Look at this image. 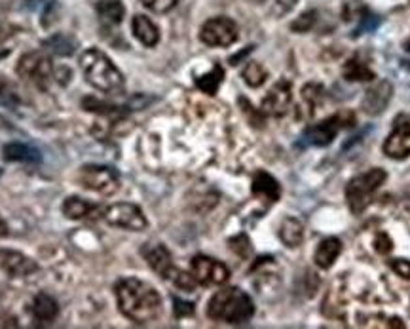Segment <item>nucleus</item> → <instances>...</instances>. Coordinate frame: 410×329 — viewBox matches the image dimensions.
<instances>
[{
    "label": "nucleus",
    "mask_w": 410,
    "mask_h": 329,
    "mask_svg": "<svg viewBox=\"0 0 410 329\" xmlns=\"http://www.w3.org/2000/svg\"><path fill=\"white\" fill-rule=\"evenodd\" d=\"M173 312H175V316L177 318H188V316H192L194 312H196V308H194V305L192 303H186V301H183V299H177L175 297L173 299Z\"/></svg>",
    "instance_id": "obj_36"
},
{
    "label": "nucleus",
    "mask_w": 410,
    "mask_h": 329,
    "mask_svg": "<svg viewBox=\"0 0 410 329\" xmlns=\"http://www.w3.org/2000/svg\"><path fill=\"white\" fill-rule=\"evenodd\" d=\"M254 2H266V0H254Z\"/></svg>",
    "instance_id": "obj_45"
},
{
    "label": "nucleus",
    "mask_w": 410,
    "mask_h": 329,
    "mask_svg": "<svg viewBox=\"0 0 410 329\" xmlns=\"http://www.w3.org/2000/svg\"><path fill=\"white\" fill-rule=\"evenodd\" d=\"M378 25H380V18H376V16H365L361 25H359L357 31H355V36L363 35V33H372Z\"/></svg>",
    "instance_id": "obj_37"
},
{
    "label": "nucleus",
    "mask_w": 410,
    "mask_h": 329,
    "mask_svg": "<svg viewBox=\"0 0 410 329\" xmlns=\"http://www.w3.org/2000/svg\"><path fill=\"white\" fill-rule=\"evenodd\" d=\"M63 215L69 219H97L104 212L95 204H90L87 200H82L80 197H69L63 202Z\"/></svg>",
    "instance_id": "obj_17"
},
{
    "label": "nucleus",
    "mask_w": 410,
    "mask_h": 329,
    "mask_svg": "<svg viewBox=\"0 0 410 329\" xmlns=\"http://www.w3.org/2000/svg\"><path fill=\"white\" fill-rule=\"evenodd\" d=\"M82 107L84 110H90V113H97V115L103 116H114V118H120L126 110L124 107H116V105L110 103H103V101H99L95 98H86L82 101Z\"/></svg>",
    "instance_id": "obj_28"
},
{
    "label": "nucleus",
    "mask_w": 410,
    "mask_h": 329,
    "mask_svg": "<svg viewBox=\"0 0 410 329\" xmlns=\"http://www.w3.org/2000/svg\"><path fill=\"white\" fill-rule=\"evenodd\" d=\"M12 35H14L12 27H8V25H0V42L6 41V38H10Z\"/></svg>",
    "instance_id": "obj_40"
},
{
    "label": "nucleus",
    "mask_w": 410,
    "mask_h": 329,
    "mask_svg": "<svg viewBox=\"0 0 410 329\" xmlns=\"http://www.w3.org/2000/svg\"><path fill=\"white\" fill-rule=\"evenodd\" d=\"M355 122V116L352 113H340L327 118V120L319 122L315 126H310L306 132L302 133V145L306 147H327L335 141L336 133L342 127H352Z\"/></svg>",
    "instance_id": "obj_6"
},
{
    "label": "nucleus",
    "mask_w": 410,
    "mask_h": 329,
    "mask_svg": "<svg viewBox=\"0 0 410 329\" xmlns=\"http://www.w3.org/2000/svg\"><path fill=\"white\" fill-rule=\"evenodd\" d=\"M114 291L118 308L133 323L154 322L162 314V297L158 289L139 278H122Z\"/></svg>",
    "instance_id": "obj_1"
},
{
    "label": "nucleus",
    "mask_w": 410,
    "mask_h": 329,
    "mask_svg": "<svg viewBox=\"0 0 410 329\" xmlns=\"http://www.w3.org/2000/svg\"><path fill=\"white\" fill-rule=\"evenodd\" d=\"M279 240L287 248H298L304 242V225L296 217H285L279 225Z\"/></svg>",
    "instance_id": "obj_22"
},
{
    "label": "nucleus",
    "mask_w": 410,
    "mask_h": 329,
    "mask_svg": "<svg viewBox=\"0 0 410 329\" xmlns=\"http://www.w3.org/2000/svg\"><path fill=\"white\" fill-rule=\"evenodd\" d=\"M242 78L249 88H260L266 82V78H268V70L260 63H257V61H249L245 65V69H243Z\"/></svg>",
    "instance_id": "obj_27"
},
{
    "label": "nucleus",
    "mask_w": 410,
    "mask_h": 329,
    "mask_svg": "<svg viewBox=\"0 0 410 329\" xmlns=\"http://www.w3.org/2000/svg\"><path fill=\"white\" fill-rule=\"evenodd\" d=\"M16 73H18L19 78L33 82V84L41 88V90H46L53 76L52 58H50L46 52H42V50L25 53V56L19 58Z\"/></svg>",
    "instance_id": "obj_5"
},
{
    "label": "nucleus",
    "mask_w": 410,
    "mask_h": 329,
    "mask_svg": "<svg viewBox=\"0 0 410 329\" xmlns=\"http://www.w3.org/2000/svg\"><path fill=\"white\" fill-rule=\"evenodd\" d=\"M131 31L135 38L146 48H154L160 42V31L154 25L152 19H149L146 16H141L137 14L131 21Z\"/></svg>",
    "instance_id": "obj_18"
},
{
    "label": "nucleus",
    "mask_w": 410,
    "mask_h": 329,
    "mask_svg": "<svg viewBox=\"0 0 410 329\" xmlns=\"http://www.w3.org/2000/svg\"><path fill=\"white\" fill-rule=\"evenodd\" d=\"M8 56H10V50H8V48H4V50H0V59L8 58Z\"/></svg>",
    "instance_id": "obj_44"
},
{
    "label": "nucleus",
    "mask_w": 410,
    "mask_h": 329,
    "mask_svg": "<svg viewBox=\"0 0 410 329\" xmlns=\"http://www.w3.org/2000/svg\"><path fill=\"white\" fill-rule=\"evenodd\" d=\"M392 268L397 276L404 278V280H410V261L409 259H393Z\"/></svg>",
    "instance_id": "obj_38"
},
{
    "label": "nucleus",
    "mask_w": 410,
    "mask_h": 329,
    "mask_svg": "<svg viewBox=\"0 0 410 329\" xmlns=\"http://www.w3.org/2000/svg\"><path fill=\"white\" fill-rule=\"evenodd\" d=\"M169 282H173L175 288L183 289V291H194L196 289V278L194 274H188V272H183L179 268H175L171 278H169Z\"/></svg>",
    "instance_id": "obj_30"
},
{
    "label": "nucleus",
    "mask_w": 410,
    "mask_h": 329,
    "mask_svg": "<svg viewBox=\"0 0 410 329\" xmlns=\"http://www.w3.org/2000/svg\"><path fill=\"white\" fill-rule=\"evenodd\" d=\"M291 101H293V86H291L289 80L279 78V80L270 88V92L266 93V98L262 99L260 110H262L264 115L279 118V116L287 115Z\"/></svg>",
    "instance_id": "obj_12"
},
{
    "label": "nucleus",
    "mask_w": 410,
    "mask_h": 329,
    "mask_svg": "<svg viewBox=\"0 0 410 329\" xmlns=\"http://www.w3.org/2000/svg\"><path fill=\"white\" fill-rule=\"evenodd\" d=\"M321 98H323V86L310 82V84H306V86L302 88V101H304L312 110L315 109V105L321 101Z\"/></svg>",
    "instance_id": "obj_31"
},
{
    "label": "nucleus",
    "mask_w": 410,
    "mask_h": 329,
    "mask_svg": "<svg viewBox=\"0 0 410 329\" xmlns=\"http://www.w3.org/2000/svg\"><path fill=\"white\" fill-rule=\"evenodd\" d=\"M318 24V12L315 10H308V12L301 14L298 18L291 24V31L293 33H310Z\"/></svg>",
    "instance_id": "obj_29"
},
{
    "label": "nucleus",
    "mask_w": 410,
    "mask_h": 329,
    "mask_svg": "<svg viewBox=\"0 0 410 329\" xmlns=\"http://www.w3.org/2000/svg\"><path fill=\"white\" fill-rule=\"evenodd\" d=\"M141 255L145 257L149 266L156 272L158 276H162L163 280L171 278L175 266L166 246H162V244H145V246L141 248Z\"/></svg>",
    "instance_id": "obj_15"
},
{
    "label": "nucleus",
    "mask_w": 410,
    "mask_h": 329,
    "mask_svg": "<svg viewBox=\"0 0 410 329\" xmlns=\"http://www.w3.org/2000/svg\"><path fill=\"white\" fill-rule=\"evenodd\" d=\"M386 179L387 174L380 168H372L357 175V177H353L346 187V200L352 214H363L365 208L369 206L372 197H374V192L384 185Z\"/></svg>",
    "instance_id": "obj_4"
},
{
    "label": "nucleus",
    "mask_w": 410,
    "mask_h": 329,
    "mask_svg": "<svg viewBox=\"0 0 410 329\" xmlns=\"http://www.w3.org/2000/svg\"><path fill=\"white\" fill-rule=\"evenodd\" d=\"M42 48L52 52L53 56H59V58H69V56L75 53L76 42L72 36L65 35V33H55V35L42 42Z\"/></svg>",
    "instance_id": "obj_24"
},
{
    "label": "nucleus",
    "mask_w": 410,
    "mask_h": 329,
    "mask_svg": "<svg viewBox=\"0 0 410 329\" xmlns=\"http://www.w3.org/2000/svg\"><path fill=\"white\" fill-rule=\"evenodd\" d=\"M192 274L202 286H222L230 278V271L225 263L205 255H196L192 259Z\"/></svg>",
    "instance_id": "obj_11"
},
{
    "label": "nucleus",
    "mask_w": 410,
    "mask_h": 329,
    "mask_svg": "<svg viewBox=\"0 0 410 329\" xmlns=\"http://www.w3.org/2000/svg\"><path fill=\"white\" fill-rule=\"evenodd\" d=\"M342 75L350 82H370L376 78L374 70L359 58H352L350 61H346L344 69H342Z\"/></svg>",
    "instance_id": "obj_25"
},
{
    "label": "nucleus",
    "mask_w": 410,
    "mask_h": 329,
    "mask_svg": "<svg viewBox=\"0 0 410 329\" xmlns=\"http://www.w3.org/2000/svg\"><path fill=\"white\" fill-rule=\"evenodd\" d=\"M2 158L6 162H27V164H38L42 162V152L35 147L25 143H8L2 149Z\"/></svg>",
    "instance_id": "obj_20"
},
{
    "label": "nucleus",
    "mask_w": 410,
    "mask_h": 329,
    "mask_svg": "<svg viewBox=\"0 0 410 329\" xmlns=\"http://www.w3.org/2000/svg\"><path fill=\"white\" fill-rule=\"evenodd\" d=\"M384 155L393 160H404L410 156V115H399L395 118L392 133L384 143Z\"/></svg>",
    "instance_id": "obj_10"
},
{
    "label": "nucleus",
    "mask_w": 410,
    "mask_h": 329,
    "mask_svg": "<svg viewBox=\"0 0 410 329\" xmlns=\"http://www.w3.org/2000/svg\"><path fill=\"white\" fill-rule=\"evenodd\" d=\"M78 183L80 187L101 194V197H112L120 189V177L116 169L109 166H84L78 172Z\"/></svg>",
    "instance_id": "obj_7"
},
{
    "label": "nucleus",
    "mask_w": 410,
    "mask_h": 329,
    "mask_svg": "<svg viewBox=\"0 0 410 329\" xmlns=\"http://www.w3.org/2000/svg\"><path fill=\"white\" fill-rule=\"evenodd\" d=\"M342 251V244L338 238H325L321 240L315 249V254H313V261H315V265L319 268H323V271H329L330 266L335 265V261L338 259V255Z\"/></svg>",
    "instance_id": "obj_19"
},
{
    "label": "nucleus",
    "mask_w": 410,
    "mask_h": 329,
    "mask_svg": "<svg viewBox=\"0 0 410 329\" xmlns=\"http://www.w3.org/2000/svg\"><path fill=\"white\" fill-rule=\"evenodd\" d=\"M251 192H253L254 197L268 204L278 202L279 197H281V189H279V183L276 181V177H271L270 174H266L262 169L254 174Z\"/></svg>",
    "instance_id": "obj_16"
},
{
    "label": "nucleus",
    "mask_w": 410,
    "mask_h": 329,
    "mask_svg": "<svg viewBox=\"0 0 410 329\" xmlns=\"http://www.w3.org/2000/svg\"><path fill=\"white\" fill-rule=\"evenodd\" d=\"M298 0H271L270 14L274 18H284L296 6Z\"/></svg>",
    "instance_id": "obj_35"
},
{
    "label": "nucleus",
    "mask_w": 410,
    "mask_h": 329,
    "mask_svg": "<svg viewBox=\"0 0 410 329\" xmlns=\"http://www.w3.org/2000/svg\"><path fill=\"white\" fill-rule=\"evenodd\" d=\"M392 98H393L392 82L389 80L376 82L374 86L369 88V90L365 92L361 109H363L369 116H378L387 109V105H389Z\"/></svg>",
    "instance_id": "obj_14"
},
{
    "label": "nucleus",
    "mask_w": 410,
    "mask_h": 329,
    "mask_svg": "<svg viewBox=\"0 0 410 329\" xmlns=\"http://www.w3.org/2000/svg\"><path fill=\"white\" fill-rule=\"evenodd\" d=\"M207 316L213 322L242 325L254 316V305L251 297L239 288H226L209 299Z\"/></svg>",
    "instance_id": "obj_2"
},
{
    "label": "nucleus",
    "mask_w": 410,
    "mask_h": 329,
    "mask_svg": "<svg viewBox=\"0 0 410 329\" xmlns=\"http://www.w3.org/2000/svg\"><path fill=\"white\" fill-rule=\"evenodd\" d=\"M0 99L10 105H16L19 101L18 88L14 86L12 82L4 78V76H0Z\"/></svg>",
    "instance_id": "obj_32"
},
{
    "label": "nucleus",
    "mask_w": 410,
    "mask_h": 329,
    "mask_svg": "<svg viewBox=\"0 0 410 329\" xmlns=\"http://www.w3.org/2000/svg\"><path fill=\"white\" fill-rule=\"evenodd\" d=\"M225 80V70L220 65H215L213 69L205 73L203 76L196 78V86L202 90L203 93H207V95H215V93L219 92V86Z\"/></svg>",
    "instance_id": "obj_26"
},
{
    "label": "nucleus",
    "mask_w": 410,
    "mask_h": 329,
    "mask_svg": "<svg viewBox=\"0 0 410 329\" xmlns=\"http://www.w3.org/2000/svg\"><path fill=\"white\" fill-rule=\"evenodd\" d=\"M80 69L86 82L103 93H120L124 90V76L112 59L97 48L86 50L80 56Z\"/></svg>",
    "instance_id": "obj_3"
},
{
    "label": "nucleus",
    "mask_w": 410,
    "mask_h": 329,
    "mask_svg": "<svg viewBox=\"0 0 410 329\" xmlns=\"http://www.w3.org/2000/svg\"><path fill=\"white\" fill-rule=\"evenodd\" d=\"M95 10L101 21L107 25H120L126 16V6L122 0H99Z\"/></svg>",
    "instance_id": "obj_23"
},
{
    "label": "nucleus",
    "mask_w": 410,
    "mask_h": 329,
    "mask_svg": "<svg viewBox=\"0 0 410 329\" xmlns=\"http://www.w3.org/2000/svg\"><path fill=\"white\" fill-rule=\"evenodd\" d=\"M33 316L38 322H53L59 316V303L50 293H38L33 301Z\"/></svg>",
    "instance_id": "obj_21"
},
{
    "label": "nucleus",
    "mask_w": 410,
    "mask_h": 329,
    "mask_svg": "<svg viewBox=\"0 0 410 329\" xmlns=\"http://www.w3.org/2000/svg\"><path fill=\"white\" fill-rule=\"evenodd\" d=\"M8 130H12V124L8 122V118L0 115V132H8Z\"/></svg>",
    "instance_id": "obj_43"
},
{
    "label": "nucleus",
    "mask_w": 410,
    "mask_h": 329,
    "mask_svg": "<svg viewBox=\"0 0 410 329\" xmlns=\"http://www.w3.org/2000/svg\"><path fill=\"white\" fill-rule=\"evenodd\" d=\"M253 48H254V46H247V50H243V52H239V53H237V56H234V58L230 59V63H232V65H237V61H242V59L245 58V56H247L249 52H253Z\"/></svg>",
    "instance_id": "obj_41"
},
{
    "label": "nucleus",
    "mask_w": 410,
    "mask_h": 329,
    "mask_svg": "<svg viewBox=\"0 0 410 329\" xmlns=\"http://www.w3.org/2000/svg\"><path fill=\"white\" fill-rule=\"evenodd\" d=\"M228 246H230V249L234 251V254H237L239 257H243V259H247L249 255H251V242H249V238L245 236V234H239V236L232 238L230 242H228Z\"/></svg>",
    "instance_id": "obj_34"
},
{
    "label": "nucleus",
    "mask_w": 410,
    "mask_h": 329,
    "mask_svg": "<svg viewBox=\"0 0 410 329\" xmlns=\"http://www.w3.org/2000/svg\"><path fill=\"white\" fill-rule=\"evenodd\" d=\"M10 234V229H8V223L2 217H0V238H6Z\"/></svg>",
    "instance_id": "obj_42"
},
{
    "label": "nucleus",
    "mask_w": 410,
    "mask_h": 329,
    "mask_svg": "<svg viewBox=\"0 0 410 329\" xmlns=\"http://www.w3.org/2000/svg\"><path fill=\"white\" fill-rule=\"evenodd\" d=\"M103 217L109 225L126 229V231L143 232L149 226V221H146L145 214L141 212L139 206L129 202L112 204V206L104 209Z\"/></svg>",
    "instance_id": "obj_9"
},
{
    "label": "nucleus",
    "mask_w": 410,
    "mask_h": 329,
    "mask_svg": "<svg viewBox=\"0 0 410 329\" xmlns=\"http://www.w3.org/2000/svg\"><path fill=\"white\" fill-rule=\"evenodd\" d=\"M141 4L154 14H168L179 4V0H141Z\"/></svg>",
    "instance_id": "obj_33"
},
{
    "label": "nucleus",
    "mask_w": 410,
    "mask_h": 329,
    "mask_svg": "<svg viewBox=\"0 0 410 329\" xmlns=\"http://www.w3.org/2000/svg\"><path fill=\"white\" fill-rule=\"evenodd\" d=\"M239 36V29L234 19L230 18H211L202 25L200 41L211 48L232 46Z\"/></svg>",
    "instance_id": "obj_8"
},
{
    "label": "nucleus",
    "mask_w": 410,
    "mask_h": 329,
    "mask_svg": "<svg viewBox=\"0 0 410 329\" xmlns=\"http://www.w3.org/2000/svg\"><path fill=\"white\" fill-rule=\"evenodd\" d=\"M374 246H376V251H378V254H382V255L389 254V251H392V249H393L392 238L387 236L386 232H380V234L376 236Z\"/></svg>",
    "instance_id": "obj_39"
},
{
    "label": "nucleus",
    "mask_w": 410,
    "mask_h": 329,
    "mask_svg": "<svg viewBox=\"0 0 410 329\" xmlns=\"http://www.w3.org/2000/svg\"><path fill=\"white\" fill-rule=\"evenodd\" d=\"M38 263L16 249L0 248V271L10 278H25L38 272Z\"/></svg>",
    "instance_id": "obj_13"
}]
</instances>
